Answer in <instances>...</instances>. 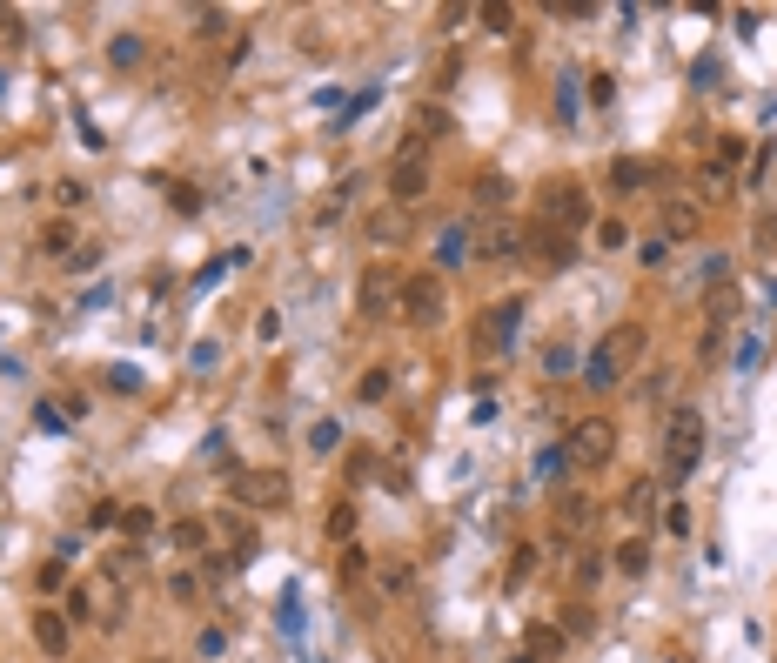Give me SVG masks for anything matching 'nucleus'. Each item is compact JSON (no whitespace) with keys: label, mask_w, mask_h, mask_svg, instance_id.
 Segmentation results:
<instances>
[{"label":"nucleus","mask_w":777,"mask_h":663,"mask_svg":"<svg viewBox=\"0 0 777 663\" xmlns=\"http://www.w3.org/2000/svg\"><path fill=\"white\" fill-rule=\"evenodd\" d=\"M697 456H704V416L684 402L664 422V483H684L690 469H697Z\"/></svg>","instance_id":"nucleus-1"},{"label":"nucleus","mask_w":777,"mask_h":663,"mask_svg":"<svg viewBox=\"0 0 777 663\" xmlns=\"http://www.w3.org/2000/svg\"><path fill=\"white\" fill-rule=\"evenodd\" d=\"M644 342H650V335H644V322H617V329L603 335V355L590 362V382H597V389H603V382H617L623 369H630V362L644 355Z\"/></svg>","instance_id":"nucleus-2"},{"label":"nucleus","mask_w":777,"mask_h":663,"mask_svg":"<svg viewBox=\"0 0 777 663\" xmlns=\"http://www.w3.org/2000/svg\"><path fill=\"white\" fill-rule=\"evenodd\" d=\"M583 221H590V195H583V181H550V188H543V228L577 235Z\"/></svg>","instance_id":"nucleus-3"},{"label":"nucleus","mask_w":777,"mask_h":663,"mask_svg":"<svg viewBox=\"0 0 777 663\" xmlns=\"http://www.w3.org/2000/svg\"><path fill=\"white\" fill-rule=\"evenodd\" d=\"M429 195V155H422V134H409L402 141V155H396V168H389V201H422Z\"/></svg>","instance_id":"nucleus-4"},{"label":"nucleus","mask_w":777,"mask_h":663,"mask_svg":"<svg viewBox=\"0 0 777 663\" xmlns=\"http://www.w3.org/2000/svg\"><path fill=\"white\" fill-rule=\"evenodd\" d=\"M396 309H402L409 329H436V322H443V275H409Z\"/></svg>","instance_id":"nucleus-5"},{"label":"nucleus","mask_w":777,"mask_h":663,"mask_svg":"<svg viewBox=\"0 0 777 663\" xmlns=\"http://www.w3.org/2000/svg\"><path fill=\"white\" fill-rule=\"evenodd\" d=\"M610 449H617V429H610L603 416H583L577 429H570V442H563V456H570V463H583V469L610 463Z\"/></svg>","instance_id":"nucleus-6"},{"label":"nucleus","mask_w":777,"mask_h":663,"mask_svg":"<svg viewBox=\"0 0 777 663\" xmlns=\"http://www.w3.org/2000/svg\"><path fill=\"white\" fill-rule=\"evenodd\" d=\"M235 503L242 509H282L289 503V476H282V469H242V476H235Z\"/></svg>","instance_id":"nucleus-7"},{"label":"nucleus","mask_w":777,"mask_h":663,"mask_svg":"<svg viewBox=\"0 0 777 663\" xmlns=\"http://www.w3.org/2000/svg\"><path fill=\"white\" fill-rule=\"evenodd\" d=\"M530 262H536V268H550V275H556V268H570V262H577V242L536 221V228H530Z\"/></svg>","instance_id":"nucleus-8"},{"label":"nucleus","mask_w":777,"mask_h":663,"mask_svg":"<svg viewBox=\"0 0 777 663\" xmlns=\"http://www.w3.org/2000/svg\"><path fill=\"white\" fill-rule=\"evenodd\" d=\"M590 516H597V503H590V496H563V503H556L550 536H556V543H577V536L590 530Z\"/></svg>","instance_id":"nucleus-9"},{"label":"nucleus","mask_w":777,"mask_h":663,"mask_svg":"<svg viewBox=\"0 0 777 663\" xmlns=\"http://www.w3.org/2000/svg\"><path fill=\"white\" fill-rule=\"evenodd\" d=\"M34 643L41 657H67V610H34Z\"/></svg>","instance_id":"nucleus-10"},{"label":"nucleus","mask_w":777,"mask_h":663,"mask_svg":"<svg viewBox=\"0 0 777 663\" xmlns=\"http://www.w3.org/2000/svg\"><path fill=\"white\" fill-rule=\"evenodd\" d=\"M697 228H704V215H697L690 201H670V208H664V228H657V235H664V242H690Z\"/></svg>","instance_id":"nucleus-11"},{"label":"nucleus","mask_w":777,"mask_h":663,"mask_svg":"<svg viewBox=\"0 0 777 663\" xmlns=\"http://www.w3.org/2000/svg\"><path fill=\"white\" fill-rule=\"evenodd\" d=\"M650 503H657V476H637V483L623 489V516H637V523H644Z\"/></svg>","instance_id":"nucleus-12"},{"label":"nucleus","mask_w":777,"mask_h":663,"mask_svg":"<svg viewBox=\"0 0 777 663\" xmlns=\"http://www.w3.org/2000/svg\"><path fill=\"white\" fill-rule=\"evenodd\" d=\"M644 181H650V168H644V161H637V155H623L617 168H610V188H617V195H637Z\"/></svg>","instance_id":"nucleus-13"},{"label":"nucleus","mask_w":777,"mask_h":663,"mask_svg":"<svg viewBox=\"0 0 777 663\" xmlns=\"http://www.w3.org/2000/svg\"><path fill=\"white\" fill-rule=\"evenodd\" d=\"M617 570H623V576H644V570H650V543H644V536L617 543Z\"/></svg>","instance_id":"nucleus-14"},{"label":"nucleus","mask_w":777,"mask_h":663,"mask_svg":"<svg viewBox=\"0 0 777 663\" xmlns=\"http://www.w3.org/2000/svg\"><path fill=\"white\" fill-rule=\"evenodd\" d=\"M503 201H510V181H503V175L476 181V208H503Z\"/></svg>","instance_id":"nucleus-15"},{"label":"nucleus","mask_w":777,"mask_h":663,"mask_svg":"<svg viewBox=\"0 0 777 663\" xmlns=\"http://www.w3.org/2000/svg\"><path fill=\"white\" fill-rule=\"evenodd\" d=\"M121 530H128V536H155V509H141V503L121 509Z\"/></svg>","instance_id":"nucleus-16"},{"label":"nucleus","mask_w":777,"mask_h":663,"mask_svg":"<svg viewBox=\"0 0 777 663\" xmlns=\"http://www.w3.org/2000/svg\"><path fill=\"white\" fill-rule=\"evenodd\" d=\"M362 315H382V268L362 275Z\"/></svg>","instance_id":"nucleus-17"},{"label":"nucleus","mask_w":777,"mask_h":663,"mask_svg":"<svg viewBox=\"0 0 777 663\" xmlns=\"http://www.w3.org/2000/svg\"><path fill=\"white\" fill-rule=\"evenodd\" d=\"M208 543V523H175V550H201Z\"/></svg>","instance_id":"nucleus-18"},{"label":"nucleus","mask_w":777,"mask_h":663,"mask_svg":"<svg viewBox=\"0 0 777 663\" xmlns=\"http://www.w3.org/2000/svg\"><path fill=\"white\" fill-rule=\"evenodd\" d=\"M329 536H356V509H349V503L329 509Z\"/></svg>","instance_id":"nucleus-19"},{"label":"nucleus","mask_w":777,"mask_h":663,"mask_svg":"<svg viewBox=\"0 0 777 663\" xmlns=\"http://www.w3.org/2000/svg\"><path fill=\"white\" fill-rule=\"evenodd\" d=\"M67 242H74V228H67V221H54V228L41 235V248H47V255H67Z\"/></svg>","instance_id":"nucleus-20"},{"label":"nucleus","mask_w":777,"mask_h":663,"mask_svg":"<svg viewBox=\"0 0 777 663\" xmlns=\"http://www.w3.org/2000/svg\"><path fill=\"white\" fill-rule=\"evenodd\" d=\"M483 255H516V228H489Z\"/></svg>","instance_id":"nucleus-21"},{"label":"nucleus","mask_w":777,"mask_h":663,"mask_svg":"<svg viewBox=\"0 0 777 663\" xmlns=\"http://www.w3.org/2000/svg\"><path fill=\"white\" fill-rule=\"evenodd\" d=\"M597 242H603V255H610V248H623L630 235H623V221H597Z\"/></svg>","instance_id":"nucleus-22"},{"label":"nucleus","mask_w":777,"mask_h":663,"mask_svg":"<svg viewBox=\"0 0 777 663\" xmlns=\"http://www.w3.org/2000/svg\"><path fill=\"white\" fill-rule=\"evenodd\" d=\"M530 570H536V550H516L510 556V583H530Z\"/></svg>","instance_id":"nucleus-23"},{"label":"nucleus","mask_w":777,"mask_h":663,"mask_svg":"<svg viewBox=\"0 0 777 663\" xmlns=\"http://www.w3.org/2000/svg\"><path fill=\"white\" fill-rule=\"evenodd\" d=\"M382 389H389V369H369V376H362V402H376Z\"/></svg>","instance_id":"nucleus-24"},{"label":"nucleus","mask_w":777,"mask_h":663,"mask_svg":"<svg viewBox=\"0 0 777 663\" xmlns=\"http://www.w3.org/2000/svg\"><path fill=\"white\" fill-rule=\"evenodd\" d=\"M697 188H704V195H724V188H731V175H724V168H704V181H697Z\"/></svg>","instance_id":"nucleus-25"},{"label":"nucleus","mask_w":777,"mask_h":663,"mask_svg":"<svg viewBox=\"0 0 777 663\" xmlns=\"http://www.w3.org/2000/svg\"><path fill=\"white\" fill-rule=\"evenodd\" d=\"M362 563H369L362 550H342V583H356V576H362Z\"/></svg>","instance_id":"nucleus-26"},{"label":"nucleus","mask_w":777,"mask_h":663,"mask_svg":"<svg viewBox=\"0 0 777 663\" xmlns=\"http://www.w3.org/2000/svg\"><path fill=\"white\" fill-rule=\"evenodd\" d=\"M757 248H777V221H757Z\"/></svg>","instance_id":"nucleus-27"}]
</instances>
